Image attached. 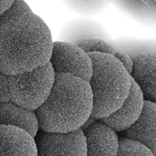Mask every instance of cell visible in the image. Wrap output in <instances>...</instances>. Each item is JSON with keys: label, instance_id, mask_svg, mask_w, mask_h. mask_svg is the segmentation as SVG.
<instances>
[{"label": "cell", "instance_id": "1", "mask_svg": "<svg viewBox=\"0 0 156 156\" xmlns=\"http://www.w3.org/2000/svg\"><path fill=\"white\" fill-rule=\"evenodd\" d=\"M53 41L48 26L24 0L0 15V73L15 75L49 62Z\"/></svg>", "mask_w": 156, "mask_h": 156}, {"label": "cell", "instance_id": "2", "mask_svg": "<svg viewBox=\"0 0 156 156\" xmlns=\"http://www.w3.org/2000/svg\"><path fill=\"white\" fill-rule=\"evenodd\" d=\"M92 110L89 82L70 74H55L51 91L36 113L43 132L65 133L81 129Z\"/></svg>", "mask_w": 156, "mask_h": 156}, {"label": "cell", "instance_id": "3", "mask_svg": "<svg viewBox=\"0 0 156 156\" xmlns=\"http://www.w3.org/2000/svg\"><path fill=\"white\" fill-rule=\"evenodd\" d=\"M93 73L89 83L93 94L91 117L102 119L118 110L127 98L131 75L113 55L90 52Z\"/></svg>", "mask_w": 156, "mask_h": 156}, {"label": "cell", "instance_id": "4", "mask_svg": "<svg viewBox=\"0 0 156 156\" xmlns=\"http://www.w3.org/2000/svg\"><path fill=\"white\" fill-rule=\"evenodd\" d=\"M55 74L51 63L48 62L30 71L7 75L9 102L36 110L50 94Z\"/></svg>", "mask_w": 156, "mask_h": 156}, {"label": "cell", "instance_id": "5", "mask_svg": "<svg viewBox=\"0 0 156 156\" xmlns=\"http://www.w3.org/2000/svg\"><path fill=\"white\" fill-rule=\"evenodd\" d=\"M49 62L55 74H68L89 82L93 63L88 53L77 44L54 41Z\"/></svg>", "mask_w": 156, "mask_h": 156}, {"label": "cell", "instance_id": "6", "mask_svg": "<svg viewBox=\"0 0 156 156\" xmlns=\"http://www.w3.org/2000/svg\"><path fill=\"white\" fill-rule=\"evenodd\" d=\"M36 143L38 156H87V139L82 129L65 133L43 132Z\"/></svg>", "mask_w": 156, "mask_h": 156}, {"label": "cell", "instance_id": "7", "mask_svg": "<svg viewBox=\"0 0 156 156\" xmlns=\"http://www.w3.org/2000/svg\"><path fill=\"white\" fill-rule=\"evenodd\" d=\"M144 101L141 90L132 78L129 94L121 107L108 117L101 120L116 132L126 130L140 118Z\"/></svg>", "mask_w": 156, "mask_h": 156}, {"label": "cell", "instance_id": "8", "mask_svg": "<svg viewBox=\"0 0 156 156\" xmlns=\"http://www.w3.org/2000/svg\"><path fill=\"white\" fill-rule=\"evenodd\" d=\"M0 156H38L36 141L23 129L0 124Z\"/></svg>", "mask_w": 156, "mask_h": 156}, {"label": "cell", "instance_id": "9", "mask_svg": "<svg viewBox=\"0 0 156 156\" xmlns=\"http://www.w3.org/2000/svg\"><path fill=\"white\" fill-rule=\"evenodd\" d=\"M87 156H118L119 140L113 129L102 121L86 129Z\"/></svg>", "mask_w": 156, "mask_h": 156}, {"label": "cell", "instance_id": "10", "mask_svg": "<svg viewBox=\"0 0 156 156\" xmlns=\"http://www.w3.org/2000/svg\"><path fill=\"white\" fill-rule=\"evenodd\" d=\"M131 77L141 90L145 100L156 101V53L147 52L132 57Z\"/></svg>", "mask_w": 156, "mask_h": 156}, {"label": "cell", "instance_id": "11", "mask_svg": "<svg viewBox=\"0 0 156 156\" xmlns=\"http://www.w3.org/2000/svg\"><path fill=\"white\" fill-rule=\"evenodd\" d=\"M124 134L126 138L140 143L156 154V103L145 100L140 118Z\"/></svg>", "mask_w": 156, "mask_h": 156}, {"label": "cell", "instance_id": "12", "mask_svg": "<svg viewBox=\"0 0 156 156\" xmlns=\"http://www.w3.org/2000/svg\"><path fill=\"white\" fill-rule=\"evenodd\" d=\"M0 124L20 127L34 138L39 129L38 119L34 110L12 102L0 103Z\"/></svg>", "mask_w": 156, "mask_h": 156}, {"label": "cell", "instance_id": "13", "mask_svg": "<svg viewBox=\"0 0 156 156\" xmlns=\"http://www.w3.org/2000/svg\"><path fill=\"white\" fill-rule=\"evenodd\" d=\"M94 26L87 20L76 18L68 22L58 35V41L77 44L82 40L98 38Z\"/></svg>", "mask_w": 156, "mask_h": 156}, {"label": "cell", "instance_id": "14", "mask_svg": "<svg viewBox=\"0 0 156 156\" xmlns=\"http://www.w3.org/2000/svg\"><path fill=\"white\" fill-rule=\"evenodd\" d=\"M118 156H154L151 151L139 142L123 138L119 140Z\"/></svg>", "mask_w": 156, "mask_h": 156}, {"label": "cell", "instance_id": "15", "mask_svg": "<svg viewBox=\"0 0 156 156\" xmlns=\"http://www.w3.org/2000/svg\"><path fill=\"white\" fill-rule=\"evenodd\" d=\"M86 52H100L114 55L115 51L113 46L100 38L83 40L77 44Z\"/></svg>", "mask_w": 156, "mask_h": 156}, {"label": "cell", "instance_id": "16", "mask_svg": "<svg viewBox=\"0 0 156 156\" xmlns=\"http://www.w3.org/2000/svg\"><path fill=\"white\" fill-rule=\"evenodd\" d=\"M73 11L85 14L93 10L94 0H62Z\"/></svg>", "mask_w": 156, "mask_h": 156}, {"label": "cell", "instance_id": "17", "mask_svg": "<svg viewBox=\"0 0 156 156\" xmlns=\"http://www.w3.org/2000/svg\"><path fill=\"white\" fill-rule=\"evenodd\" d=\"M113 55L124 66V67L128 71V73L130 74H131V73L132 71V68H133L132 58H130V57L127 54H126L120 52H115Z\"/></svg>", "mask_w": 156, "mask_h": 156}, {"label": "cell", "instance_id": "18", "mask_svg": "<svg viewBox=\"0 0 156 156\" xmlns=\"http://www.w3.org/2000/svg\"><path fill=\"white\" fill-rule=\"evenodd\" d=\"M9 102L7 90V75L0 73V103Z\"/></svg>", "mask_w": 156, "mask_h": 156}, {"label": "cell", "instance_id": "19", "mask_svg": "<svg viewBox=\"0 0 156 156\" xmlns=\"http://www.w3.org/2000/svg\"><path fill=\"white\" fill-rule=\"evenodd\" d=\"M15 0H0V15L9 10Z\"/></svg>", "mask_w": 156, "mask_h": 156}, {"label": "cell", "instance_id": "20", "mask_svg": "<svg viewBox=\"0 0 156 156\" xmlns=\"http://www.w3.org/2000/svg\"><path fill=\"white\" fill-rule=\"evenodd\" d=\"M146 5L149 7L156 9V0H141Z\"/></svg>", "mask_w": 156, "mask_h": 156}, {"label": "cell", "instance_id": "21", "mask_svg": "<svg viewBox=\"0 0 156 156\" xmlns=\"http://www.w3.org/2000/svg\"><path fill=\"white\" fill-rule=\"evenodd\" d=\"M154 156H156V154H155V155H154Z\"/></svg>", "mask_w": 156, "mask_h": 156}, {"label": "cell", "instance_id": "22", "mask_svg": "<svg viewBox=\"0 0 156 156\" xmlns=\"http://www.w3.org/2000/svg\"><path fill=\"white\" fill-rule=\"evenodd\" d=\"M155 102V103H156V101H155V102Z\"/></svg>", "mask_w": 156, "mask_h": 156}]
</instances>
